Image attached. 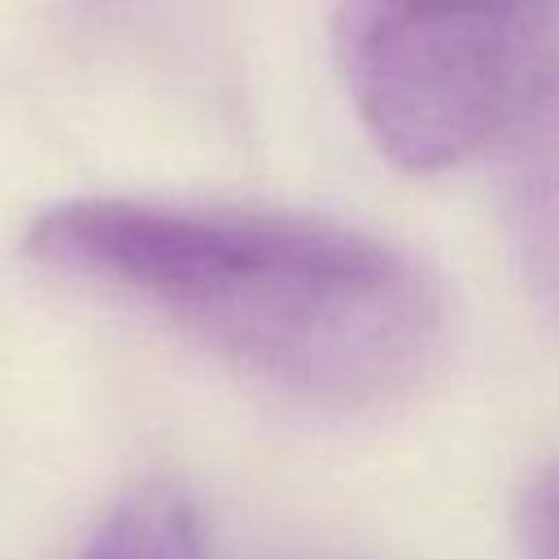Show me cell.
Instances as JSON below:
<instances>
[{
    "mask_svg": "<svg viewBox=\"0 0 559 559\" xmlns=\"http://www.w3.org/2000/svg\"><path fill=\"white\" fill-rule=\"evenodd\" d=\"M22 249L323 411L411 393L445 345L437 280L411 253L328 218L79 197L35 214Z\"/></svg>",
    "mask_w": 559,
    "mask_h": 559,
    "instance_id": "cell-1",
    "label": "cell"
},
{
    "mask_svg": "<svg viewBox=\"0 0 559 559\" xmlns=\"http://www.w3.org/2000/svg\"><path fill=\"white\" fill-rule=\"evenodd\" d=\"M336 57L376 148L406 170H441L520 131L559 74V9L511 4L424 13L349 4Z\"/></svg>",
    "mask_w": 559,
    "mask_h": 559,
    "instance_id": "cell-2",
    "label": "cell"
},
{
    "mask_svg": "<svg viewBox=\"0 0 559 559\" xmlns=\"http://www.w3.org/2000/svg\"><path fill=\"white\" fill-rule=\"evenodd\" d=\"M507 218L533 288L559 310V74L515 131Z\"/></svg>",
    "mask_w": 559,
    "mask_h": 559,
    "instance_id": "cell-3",
    "label": "cell"
},
{
    "mask_svg": "<svg viewBox=\"0 0 559 559\" xmlns=\"http://www.w3.org/2000/svg\"><path fill=\"white\" fill-rule=\"evenodd\" d=\"M79 559H201V520L170 485H140L114 502Z\"/></svg>",
    "mask_w": 559,
    "mask_h": 559,
    "instance_id": "cell-4",
    "label": "cell"
},
{
    "mask_svg": "<svg viewBox=\"0 0 559 559\" xmlns=\"http://www.w3.org/2000/svg\"><path fill=\"white\" fill-rule=\"evenodd\" d=\"M524 559H559V459L546 463L520 498Z\"/></svg>",
    "mask_w": 559,
    "mask_h": 559,
    "instance_id": "cell-5",
    "label": "cell"
},
{
    "mask_svg": "<svg viewBox=\"0 0 559 559\" xmlns=\"http://www.w3.org/2000/svg\"><path fill=\"white\" fill-rule=\"evenodd\" d=\"M253 559H349V555H323V550H262Z\"/></svg>",
    "mask_w": 559,
    "mask_h": 559,
    "instance_id": "cell-6",
    "label": "cell"
}]
</instances>
